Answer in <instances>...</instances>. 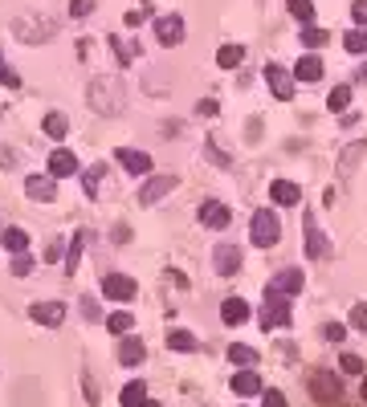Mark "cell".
Here are the masks:
<instances>
[{
	"mask_svg": "<svg viewBox=\"0 0 367 407\" xmlns=\"http://www.w3.org/2000/svg\"><path fill=\"white\" fill-rule=\"evenodd\" d=\"M269 195H273V204H282V208L302 204V188H298V183H290V179H278V183L269 188Z\"/></svg>",
	"mask_w": 367,
	"mask_h": 407,
	"instance_id": "cell-17",
	"label": "cell"
},
{
	"mask_svg": "<svg viewBox=\"0 0 367 407\" xmlns=\"http://www.w3.org/2000/svg\"><path fill=\"white\" fill-rule=\"evenodd\" d=\"M143 399H147V383H143V379L127 383V387H123V395H118V403H123V407H139Z\"/></svg>",
	"mask_w": 367,
	"mask_h": 407,
	"instance_id": "cell-24",
	"label": "cell"
},
{
	"mask_svg": "<svg viewBox=\"0 0 367 407\" xmlns=\"http://www.w3.org/2000/svg\"><path fill=\"white\" fill-rule=\"evenodd\" d=\"M310 395H315L318 403H339L343 399V383L327 371H315L310 374Z\"/></svg>",
	"mask_w": 367,
	"mask_h": 407,
	"instance_id": "cell-4",
	"label": "cell"
},
{
	"mask_svg": "<svg viewBox=\"0 0 367 407\" xmlns=\"http://www.w3.org/2000/svg\"><path fill=\"white\" fill-rule=\"evenodd\" d=\"M123 21H127V29H135V25H143V21H147V8H131Z\"/></svg>",
	"mask_w": 367,
	"mask_h": 407,
	"instance_id": "cell-44",
	"label": "cell"
},
{
	"mask_svg": "<svg viewBox=\"0 0 367 407\" xmlns=\"http://www.w3.org/2000/svg\"><path fill=\"white\" fill-rule=\"evenodd\" d=\"M233 391L237 395H257V391H261V374L253 371V367H241V371L233 374Z\"/></svg>",
	"mask_w": 367,
	"mask_h": 407,
	"instance_id": "cell-20",
	"label": "cell"
},
{
	"mask_svg": "<svg viewBox=\"0 0 367 407\" xmlns=\"http://www.w3.org/2000/svg\"><path fill=\"white\" fill-rule=\"evenodd\" d=\"M327 106H331L334 114H347V106H351V86H334L331 98H327Z\"/></svg>",
	"mask_w": 367,
	"mask_h": 407,
	"instance_id": "cell-33",
	"label": "cell"
},
{
	"mask_svg": "<svg viewBox=\"0 0 367 407\" xmlns=\"http://www.w3.org/2000/svg\"><path fill=\"white\" fill-rule=\"evenodd\" d=\"M220 110V106H217V102H213V98H204V102H201V114H204V118H213V114H217Z\"/></svg>",
	"mask_w": 367,
	"mask_h": 407,
	"instance_id": "cell-48",
	"label": "cell"
},
{
	"mask_svg": "<svg viewBox=\"0 0 367 407\" xmlns=\"http://www.w3.org/2000/svg\"><path fill=\"white\" fill-rule=\"evenodd\" d=\"M25 192L33 195V200H41V204H50L53 195H57V188H53V176H29Z\"/></svg>",
	"mask_w": 367,
	"mask_h": 407,
	"instance_id": "cell-21",
	"label": "cell"
},
{
	"mask_svg": "<svg viewBox=\"0 0 367 407\" xmlns=\"http://www.w3.org/2000/svg\"><path fill=\"white\" fill-rule=\"evenodd\" d=\"M0 81H4V86H13V90L21 86V78H17V74H13V69H9L4 62H0Z\"/></svg>",
	"mask_w": 367,
	"mask_h": 407,
	"instance_id": "cell-46",
	"label": "cell"
},
{
	"mask_svg": "<svg viewBox=\"0 0 367 407\" xmlns=\"http://www.w3.org/2000/svg\"><path fill=\"white\" fill-rule=\"evenodd\" d=\"M86 98H90V110L106 114V118L123 114V106H127V90H123L118 78H94L90 90H86Z\"/></svg>",
	"mask_w": 367,
	"mask_h": 407,
	"instance_id": "cell-1",
	"label": "cell"
},
{
	"mask_svg": "<svg viewBox=\"0 0 367 407\" xmlns=\"http://www.w3.org/2000/svg\"><path fill=\"white\" fill-rule=\"evenodd\" d=\"M322 334H327V338H331V342H343V338H347V326H339V322H327V326H322Z\"/></svg>",
	"mask_w": 367,
	"mask_h": 407,
	"instance_id": "cell-41",
	"label": "cell"
},
{
	"mask_svg": "<svg viewBox=\"0 0 367 407\" xmlns=\"http://www.w3.org/2000/svg\"><path fill=\"white\" fill-rule=\"evenodd\" d=\"M241 62H245V49H241V45H220L217 49V65H220V69H237Z\"/></svg>",
	"mask_w": 367,
	"mask_h": 407,
	"instance_id": "cell-27",
	"label": "cell"
},
{
	"mask_svg": "<svg viewBox=\"0 0 367 407\" xmlns=\"http://www.w3.org/2000/svg\"><path fill=\"white\" fill-rule=\"evenodd\" d=\"M139 285H135L127 273H106L102 277V297H111V302H131Z\"/></svg>",
	"mask_w": 367,
	"mask_h": 407,
	"instance_id": "cell-5",
	"label": "cell"
},
{
	"mask_svg": "<svg viewBox=\"0 0 367 407\" xmlns=\"http://www.w3.org/2000/svg\"><path fill=\"white\" fill-rule=\"evenodd\" d=\"M155 37H159V45H180L184 41V21L180 16H159V21H155Z\"/></svg>",
	"mask_w": 367,
	"mask_h": 407,
	"instance_id": "cell-12",
	"label": "cell"
},
{
	"mask_svg": "<svg viewBox=\"0 0 367 407\" xmlns=\"http://www.w3.org/2000/svg\"><path fill=\"white\" fill-rule=\"evenodd\" d=\"M29 269H33V257L17 253V257H13V277H29Z\"/></svg>",
	"mask_w": 367,
	"mask_h": 407,
	"instance_id": "cell-40",
	"label": "cell"
},
{
	"mask_svg": "<svg viewBox=\"0 0 367 407\" xmlns=\"http://www.w3.org/2000/svg\"><path fill=\"white\" fill-rule=\"evenodd\" d=\"M249 241L257 244V248H273V244L282 241V224H278V216L269 208H257L249 220Z\"/></svg>",
	"mask_w": 367,
	"mask_h": 407,
	"instance_id": "cell-2",
	"label": "cell"
},
{
	"mask_svg": "<svg viewBox=\"0 0 367 407\" xmlns=\"http://www.w3.org/2000/svg\"><path fill=\"white\" fill-rule=\"evenodd\" d=\"M106 326H111V334H118V338H123V334H131L135 318L127 314V309H118V314H111V318H106Z\"/></svg>",
	"mask_w": 367,
	"mask_h": 407,
	"instance_id": "cell-34",
	"label": "cell"
},
{
	"mask_svg": "<svg viewBox=\"0 0 367 407\" xmlns=\"http://www.w3.org/2000/svg\"><path fill=\"white\" fill-rule=\"evenodd\" d=\"M363 81H367V65H363Z\"/></svg>",
	"mask_w": 367,
	"mask_h": 407,
	"instance_id": "cell-52",
	"label": "cell"
},
{
	"mask_svg": "<svg viewBox=\"0 0 367 407\" xmlns=\"http://www.w3.org/2000/svg\"><path fill=\"white\" fill-rule=\"evenodd\" d=\"M213 260H217V273L220 277H233L237 269H241V248H237V244H217Z\"/></svg>",
	"mask_w": 367,
	"mask_h": 407,
	"instance_id": "cell-13",
	"label": "cell"
},
{
	"mask_svg": "<svg viewBox=\"0 0 367 407\" xmlns=\"http://www.w3.org/2000/svg\"><path fill=\"white\" fill-rule=\"evenodd\" d=\"M143 358H147V346L135 338V334H123V342H118V362H123V367H139Z\"/></svg>",
	"mask_w": 367,
	"mask_h": 407,
	"instance_id": "cell-14",
	"label": "cell"
},
{
	"mask_svg": "<svg viewBox=\"0 0 367 407\" xmlns=\"http://www.w3.org/2000/svg\"><path fill=\"white\" fill-rule=\"evenodd\" d=\"M327 253H331V244H327V236L318 232L315 216L306 212V257H310V260H322V257H327Z\"/></svg>",
	"mask_w": 367,
	"mask_h": 407,
	"instance_id": "cell-11",
	"label": "cell"
},
{
	"mask_svg": "<svg viewBox=\"0 0 367 407\" xmlns=\"http://www.w3.org/2000/svg\"><path fill=\"white\" fill-rule=\"evenodd\" d=\"M294 78L298 81H318L322 78V57H318V53H306V57L294 65Z\"/></svg>",
	"mask_w": 367,
	"mask_h": 407,
	"instance_id": "cell-22",
	"label": "cell"
},
{
	"mask_svg": "<svg viewBox=\"0 0 367 407\" xmlns=\"http://www.w3.org/2000/svg\"><path fill=\"white\" fill-rule=\"evenodd\" d=\"M266 81H269V90H273V98H282V102H290V98H294V74H290V69H282L278 62L266 65Z\"/></svg>",
	"mask_w": 367,
	"mask_h": 407,
	"instance_id": "cell-6",
	"label": "cell"
},
{
	"mask_svg": "<svg viewBox=\"0 0 367 407\" xmlns=\"http://www.w3.org/2000/svg\"><path fill=\"white\" fill-rule=\"evenodd\" d=\"M86 244H90V232H86V228H78V232H74V241H69V248H66V273H78Z\"/></svg>",
	"mask_w": 367,
	"mask_h": 407,
	"instance_id": "cell-18",
	"label": "cell"
},
{
	"mask_svg": "<svg viewBox=\"0 0 367 407\" xmlns=\"http://www.w3.org/2000/svg\"><path fill=\"white\" fill-rule=\"evenodd\" d=\"M29 318L41 326H62L66 322V306L62 302H37V306H29Z\"/></svg>",
	"mask_w": 367,
	"mask_h": 407,
	"instance_id": "cell-9",
	"label": "cell"
},
{
	"mask_svg": "<svg viewBox=\"0 0 367 407\" xmlns=\"http://www.w3.org/2000/svg\"><path fill=\"white\" fill-rule=\"evenodd\" d=\"M363 151H367V143H355V147H347L343 151V159H339V176L347 179L355 167H359V159H363Z\"/></svg>",
	"mask_w": 367,
	"mask_h": 407,
	"instance_id": "cell-25",
	"label": "cell"
},
{
	"mask_svg": "<svg viewBox=\"0 0 367 407\" xmlns=\"http://www.w3.org/2000/svg\"><path fill=\"white\" fill-rule=\"evenodd\" d=\"M111 49H115L118 65H131L135 57H139V45H135V41H123V37H111Z\"/></svg>",
	"mask_w": 367,
	"mask_h": 407,
	"instance_id": "cell-29",
	"label": "cell"
},
{
	"mask_svg": "<svg viewBox=\"0 0 367 407\" xmlns=\"http://www.w3.org/2000/svg\"><path fill=\"white\" fill-rule=\"evenodd\" d=\"M286 8H290V16H298L302 25L315 21V0H286Z\"/></svg>",
	"mask_w": 367,
	"mask_h": 407,
	"instance_id": "cell-32",
	"label": "cell"
},
{
	"mask_svg": "<svg viewBox=\"0 0 367 407\" xmlns=\"http://www.w3.org/2000/svg\"><path fill=\"white\" fill-rule=\"evenodd\" d=\"M351 326H355V330H363V334H367V302H359V306H351Z\"/></svg>",
	"mask_w": 367,
	"mask_h": 407,
	"instance_id": "cell-39",
	"label": "cell"
},
{
	"mask_svg": "<svg viewBox=\"0 0 367 407\" xmlns=\"http://www.w3.org/2000/svg\"><path fill=\"white\" fill-rule=\"evenodd\" d=\"M208 155H213V163L229 167V151H220V143H217V139H208Z\"/></svg>",
	"mask_w": 367,
	"mask_h": 407,
	"instance_id": "cell-42",
	"label": "cell"
},
{
	"mask_svg": "<svg viewBox=\"0 0 367 407\" xmlns=\"http://www.w3.org/2000/svg\"><path fill=\"white\" fill-rule=\"evenodd\" d=\"M339 367H343V374H363V358H359V355H343V358H339Z\"/></svg>",
	"mask_w": 367,
	"mask_h": 407,
	"instance_id": "cell-38",
	"label": "cell"
},
{
	"mask_svg": "<svg viewBox=\"0 0 367 407\" xmlns=\"http://www.w3.org/2000/svg\"><path fill=\"white\" fill-rule=\"evenodd\" d=\"M17 33H33L29 41H50V37H53V25H50V21L41 25V21H25V16H21V21H17Z\"/></svg>",
	"mask_w": 367,
	"mask_h": 407,
	"instance_id": "cell-26",
	"label": "cell"
},
{
	"mask_svg": "<svg viewBox=\"0 0 367 407\" xmlns=\"http://www.w3.org/2000/svg\"><path fill=\"white\" fill-rule=\"evenodd\" d=\"M220 318H225L229 326L249 322V302H245V297H225V306H220Z\"/></svg>",
	"mask_w": 367,
	"mask_h": 407,
	"instance_id": "cell-19",
	"label": "cell"
},
{
	"mask_svg": "<svg viewBox=\"0 0 367 407\" xmlns=\"http://www.w3.org/2000/svg\"><path fill=\"white\" fill-rule=\"evenodd\" d=\"M50 176L53 179H66V176H78V159H74V151H53L50 155Z\"/></svg>",
	"mask_w": 367,
	"mask_h": 407,
	"instance_id": "cell-15",
	"label": "cell"
},
{
	"mask_svg": "<svg viewBox=\"0 0 367 407\" xmlns=\"http://www.w3.org/2000/svg\"><path fill=\"white\" fill-rule=\"evenodd\" d=\"M69 13H74V16H86V13H90V0H69Z\"/></svg>",
	"mask_w": 367,
	"mask_h": 407,
	"instance_id": "cell-47",
	"label": "cell"
},
{
	"mask_svg": "<svg viewBox=\"0 0 367 407\" xmlns=\"http://www.w3.org/2000/svg\"><path fill=\"white\" fill-rule=\"evenodd\" d=\"M167 346L180 350V355H188V350H196L201 342H196V334H188V330H171V334H167Z\"/></svg>",
	"mask_w": 367,
	"mask_h": 407,
	"instance_id": "cell-28",
	"label": "cell"
},
{
	"mask_svg": "<svg viewBox=\"0 0 367 407\" xmlns=\"http://www.w3.org/2000/svg\"><path fill=\"white\" fill-rule=\"evenodd\" d=\"M351 16H355V25H367V0H355V4H351Z\"/></svg>",
	"mask_w": 367,
	"mask_h": 407,
	"instance_id": "cell-45",
	"label": "cell"
},
{
	"mask_svg": "<svg viewBox=\"0 0 367 407\" xmlns=\"http://www.w3.org/2000/svg\"><path fill=\"white\" fill-rule=\"evenodd\" d=\"M41 127H45V134H50V139H66V130H69V122H66V114H45V122H41Z\"/></svg>",
	"mask_w": 367,
	"mask_h": 407,
	"instance_id": "cell-31",
	"label": "cell"
},
{
	"mask_svg": "<svg viewBox=\"0 0 367 407\" xmlns=\"http://www.w3.org/2000/svg\"><path fill=\"white\" fill-rule=\"evenodd\" d=\"M176 183H180L176 176H155V179H147V183H143V192H139V204H159L167 192H176Z\"/></svg>",
	"mask_w": 367,
	"mask_h": 407,
	"instance_id": "cell-8",
	"label": "cell"
},
{
	"mask_svg": "<svg viewBox=\"0 0 367 407\" xmlns=\"http://www.w3.org/2000/svg\"><path fill=\"white\" fill-rule=\"evenodd\" d=\"M229 220H233V212L225 208L220 200H204L201 204V224L204 228H229Z\"/></svg>",
	"mask_w": 367,
	"mask_h": 407,
	"instance_id": "cell-10",
	"label": "cell"
},
{
	"mask_svg": "<svg viewBox=\"0 0 367 407\" xmlns=\"http://www.w3.org/2000/svg\"><path fill=\"white\" fill-rule=\"evenodd\" d=\"M343 45H347V53H367V33L363 29H351L347 37H343Z\"/></svg>",
	"mask_w": 367,
	"mask_h": 407,
	"instance_id": "cell-37",
	"label": "cell"
},
{
	"mask_svg": "<svg viewBox=\"0 0 367 407\" xmlns=\"http://www.w3.org/2000/svg\"><path fill=\"white\" fill-rule=\"evenodd\" d=\"M261 403H266V407H290L282 391H266V395H261Z\"/></svg>",
	"mask_w": 367,
	"mask_h": 407,
	"instance_id": "cell-43",
	"label": "cell"
},
{
	"mask_svg": "<svg viewBox=\"0 0 367 407\" xmlns=\"http://www.w3.org/2000/svg\"><path fill=\"white\" fill-rule=\"evenodd\" d=\"M139 407H159V403H155V399H143V403H139Z\"/></svg>",
	"mask_w": 367,
	"mask_h": 407,
	"instance_id": "cell-50",
	"label": "cell"
},
{
	"mask_svg": "<svg viewBox=\"0 0 367 407\" xmlns=\"http://www.w3.org/2000/svg\"><path fill=\"white\" fill-rule=\"evenodd\" d=\"M0 163H4V167H13V151H9V147H0Z\"/></svg>",
	"mask_w": 367,
	"mask_h": 407,
	"instance_id": "cell-49",
	"label": "cell"
},
{
	"mask_svg": "<svg viewBox=\"0 0 367 407\" xmlns=\"http://www.w3.org/2000/svg\"><path fill=\"white\" fill-rule=\"evenodd\" d=\"M302 45H306V49H322V45H327V29L306 25V29H302Z\"/></svg>",
	"mask_w": 367,
	"mask_h": 407,
	"instance_id": "cell-36",
	"label": "cell"
},
{
	"mask_svg": "<svg viewBox=\"0 0 367 407\" xmlns=\"http://www.w3.org/2000/svg\"><path fill=\"white\" fill-rule=\"evenodd\" d=\"M229 362H237V367H253V362H257V350L245 346V342H233V346H229Z\"/></svg>",
	"mask_w": 367,
	"mask_h": 407,
	"instance_id": "cell-30",
	"label": "cell"
},
{
	"mask_svg": "<svg viewBox=\"0 0 367 407\" xmlns=\"http://www.w3.org/2000/svg\"><path fill=\"white\" fill-rule=\"evenodd\" d=\"M363 399H367V379H363Z\"/></svg>",
	"mask_w": 367,
	"mask_h": 407,
	"instance_id": "cell-51",
	"label": "cell"
},
{
	"mask_svg": "<svg viewBox=\"0 0 367 407\" xmlns=\"http://www.w3.org/2000/svg\"><path fill=\"white\" fill-rule=\"evenodd\" d=\"M115 159L123 163V167H127L131 176H147L151 167H155L147 151H135V147H118V151H115Z\"/></svg>",
	"mask_w": 367,
	"mask_h": 407,
	"instance_id": "cell-7",
	"label": "cell"
},
{
	"mask_svg": "<svg viewBox=\"0 0 367 407\" xmlns=\"http://www.w3.org/2000/svg\"><path fill=\"white\" fill-rule=\"evenodd\" d=\"M102 176H106V163H94V167H86V171H82V188L94 195V188H98V179H102Z\"/></svg>",
	"mask_w": 367,
	"mask_h": 407,
	"instance_id": "cell-35",
	"label": "cell"
},
{
	"mask_svg": "<svg viewBox=\"0 0 367 407\" xmlns=\"http://www.w3.org/2000/svg\"><path fill=\"white\" fill-rule=\"evenodd\" d=\"M302 281H306V277H302V269H282V273L269 281V290H273V293H286V297H294V293L302 290Z\"/></svg>",
	"mask_w": 367,
	"mask_h": 407,
	"instance_id": "cell-16",
	"label": "cell"
},
{
	"mask_svg": "<svg viewBox=\"0 0 367 407\" xmlns=\"http://www.w3.org/2000/svg\"><path fill=\"white\" fill-rule=\"evenodd\" d=\"M257 322L266 326V330H278V326H290V297L286 293H273L266 290V306L257 314Z\"/></svg>",
	"mask_w": 367,
	"mask_h": 407,
	"instance_id": "cell-3",
	"label": "cell"
},
{
	"mask_svg": "<svg viewBox=\"0 0 367 407\" xmlns=\"http://www.w3.org/2000/svg\"><path fill=\"white\" fill-rule=\"evenodd\" d=\"M0 244H4L9 253H25V248H29V232L13 224V228H4V236H0Z\"/></svg>",
	"mask_w": 367,
	"mask_h": 407,
	"instance_id": "cell-23",
	"label": "cell"
}]
</instances>
